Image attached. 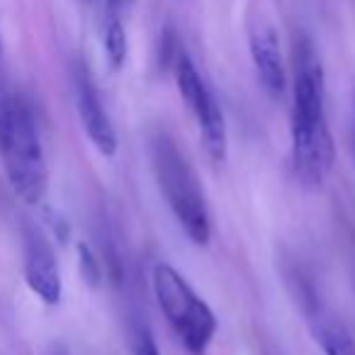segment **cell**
<instances>
[{"label":"cell","instance_id":"3957f363","mask_svg":"<svg viewBox=\"0 0 355 355\" xmlns=\"http://www.w3.org/2000/svg\"><path fill=\"white\" fill-rule=\"evenodd\" d=\"M148 156L156 175L158 190L166 200L168 209L178 224L183 227L195 246H207L212 239V222H209L207 200L200 185V178L185 153L175 146L168 134L158 132L148 141Z\"/></svg>","mask_w":355,"mask_h":355},{"label":"cell","instance_id":"5bb4252c","mask_svg":"<svg viewBox=\"0 0 355 355\" xmlns=\"http://www.w3.org/2000/svg\"><path fill=\"white\" fill-rule=\"evenodd\" d=\"M0 54H3V37H0Z\"/></svg>","mask_w":355,"mask_h":355},{"label":"cell","instance_id":"ba28073f","mask_svg":"<svg viewBox=\"0 0 355 355\" xmlns=\"http://www.w3.org/2000/svg\"><path fill=\"white\" fill-rule=\"evenodd\" d=\"M309 324H311V336L319 343V348L324 350V355H355L353 336H350V331L345 329V324L338 316L316 306L311 311Z\"/></svg>","mask_w":355,"mask_h":355},{"label":"cell","instance_id":"9c48e42d","mask_svg":"<svg viewBox=\"0 0 355 355\" xmlns=\"http://www.w3.org/2000/svg\"><path fill=\"white\" fill-rule=\"evenodd\" d=\"M105 54H107V64L112 71H119L127 61L129 54V42H127V32H124V25L119 22L117 15H112L105 25Z\"/></svg>","mask_w":355,"mask_h":355},{"label":"cell","instance_id":"8992f818","mask_svg":"<svg viewBox=\"0 0 355 355\" xmlns=\"http://www.w3.org/2000/svg\"><path fill=\"white\" fill-rule=\"evenodd\" d=\"M25 280L44 304L61 302L64 287H61L59 261L51 243L37 229H27L25 234Z\"/></svg>","mask_w":355,"mask_h":355},{"label":"cell","instance_id":"52a82bcc","mask_svg":"<svg viewBox=\"0 0 355 355\" xmlns=\"http://www.w3.org/2000/svg\"><path fill=\"white\" fill-rule=\"evenodd\" d=\"M248 49H251V59L263 90L275 100L282 98L287 88V73L277 32L266 22L256 25L251 30V37H248Z\"/></svg>","mask_w":355,"mask_h":355},{"label":"cell","instance_id":"30bf717a","mask_svg":"<svg viewBox=\"0 0 355 355\" xmlns=\"http://www.w3.org/2000/svg\"><path fill=\"white\" fill-rule=\"evenodd\" d=\"M76 253H78V268H80V277H83V282L88 287H93V290H98L100 282H103V263L98 261L95 251L85 241H78Z\"/></svg>","mask_w":355,"mask_h":355},{"label":"cell","instance_id":"8fae6325","mask_svg":"<svg viewBox=\"0 0 355 355\" xmlns=\"http://www.w3.org/2000/svg\"><path fill=\"white\" fill-rule=\"evenodd\" d=\"M132 355H161L151 331L146 326H139L132 334Z\"/></svg>","mask_w":355,"mask_h":355},{"label":"cell","instance_id":"4fadbf2b","mask_svg":"<svg viewBox=\"0 0 355 355\" xmlns=\"http://www.w3.org/2000/svg\"><path fill=\"white\" fill-rule=\"evenodd\" d=\"M134 0H107V6H110V10L112 12H122V10H127L129 6H132Z\"/></svg>","mask_w":355,"mask_h":355},{"label":"cell","instance_id":"5b68a950","mask_svg":"<svg viewBox=\"0 0 355 355\" xmlns=\"http://www.w3.org/2000/svg\"><path fill=\"white\" fill-rule=\"evenodd\" d=\"M76 107H78L80 124H83V132L88 134L90 144L105 158H112L119 148L117 132H114L112 119H110L98 88L83 64L76 66Z\"/></svg>","mask_w":355,"mask_h":355},{"label":"cell","instance_id":"6da1fadb","mask_svg":"<svg viewBox=\"0 0 355 355\" xmlns=\"http://www.w3.org/2000/svg\"><path fill=\"white\" fill-rule=\"evenodd\" d=\"M292 168L302 185L321 188L336 161V146L326 119L324 71L309 46L297 56L292 88Z\"/></svg>","mask_w":355,"mask_h":355},{"label":"cell","instance_id":"277c9868","mask_svg":"<svg viewBox=\"0 0 355 355\" xmlns=\"http://www.w3.org/2000/svg\"><path fill=\"white\" fill-rule=\"evenodd\" d=\"M151 285L158 309L163 311L178 338L183 340L185 350L190 355H205L217 334V316L207 302L168 263H158L153 268Z\"/></svg>","mask_w":355,"mask_h":355},{"label":"cell","instance_id":"7c38bea8","mask_svg":"<svg viewBox=\"0 0 355 355\" xmlns=\"http://www.w3.org/2000/svg\"><path fill=\"white\" fill-rule=\"evenodd\" d=\"M46 219H49V227H51V232H54L56 241H61V243L69 241V234H71L69 222H66L59 212H46Z\"/></svg>","mask_w":355,"mask_h":355},{"label":"cell","instance_id":"7a4b0ae2","mask_svg":"<svg viewBox=\"0 0 355 355\" xmlns=\"http://www.w3.org/2000/svg\"><path fill=\"white\" fill-rule=\"evenodd\" d=\"M0 161L12 193L25 205H42L49 171L35 114L20 95H0Z\"/></svg>","mask_w":355,"mask_h":355}]
</instances>
